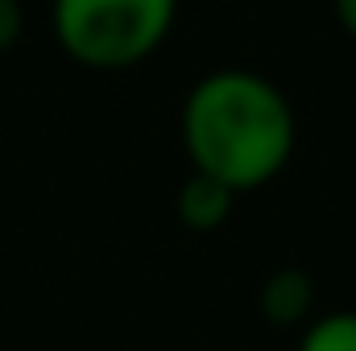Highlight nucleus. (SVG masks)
Returning a JSON list of instances; mask_svg holds the SVG:
<instances>
[{
  "instance_id": "1",
  "label": "nucleus",
  "mask_w": 356,
  "mask_h": 351,
  "mask_svg": "<svg viewBox=\"0 0 356 351\" xmlns=\"http://www.w3.org/2000/svg\"><path fill=\"white\" fill-rule=\"evenodd\" d=\"M182 149L199 174L224 186L257 190L286 170L294 153V108L257 71H211L186 91L178 116Z\"/></svg>"
},
{
  "instance_id": "2",
  "label": "nucleus",
  "mask_w": 356,
  "mask_h": 351,
  "mask_svg": "<svg viewBox=\"0 0 356 351\" xmlns=\"http://www.w3.org/2000/svg\"><path fill=\"white\" fill-rule=\"evenodd\" d=\"M178 0H54L58 46L91 71H129L170 33Z\"/></svg>"
},
{
  "instance_id": "3",
  "label": "nucleus",
  "mask_w": 356,
  "mask_h": 351,
  "mask_svg": "<svg viewBox=\"0 0 356 351\" xmlns=\"http://www.w3.org/2000/svg\"><path fill=\"white\" fill-rule=\"evenodd\" d=\"M311 306H315V281L298 264L273 268L257 289V310L269 327H298L307 323Z\"/></svg>"
},
{
  "instance_id": "4",
  "label": "nucleus",
  "mask_w": 356,
  "mask_h": 351,
  "mask_svg": "<svg viewBox=\"0 0 356 351\" xmlns=\"http://www.w3.org/2000/svg\"><path fill=\"white\" fill-rule=\"evenodd\" d=\"M232 203H236L232 186H224L220 178L195 170L178 190V223L186 232H216L232 215Z\"/></svg>"
},
{
  "instance_id": "5",
  "label": "nucleus",
  "mask_w": 356,
  "mask_h": 351,
  "mask_svg": "<svg viewBox=\"0 0 356 351\" xmlns=\"http://www.w3.org/2000/svg\"><path fill=\"white\" fill-rule=\"evenodd\" d=\"M298 351H356V310H336L302 331Z\"/></svg>"
},
{
  "instance_id": "6",
  "label": "nucleus",
  "mask_w": 356,
  "mask_h": 351,
  "mask_svg": "<svg viewBox=\"0 0 356 351\" xmlns=\"http://www.w3.org/2000/svg\"><path fill=\"white\" fill-rule=\"evenodd\" d=\"M25 29V12H21V0H0V54L17 46Z\"/></svg>"
},
{
  "instance_id": "7",
  "label": "nucleus",
  "mask_w": 356,
  "mask_h": 351,
  "mask_svg": "<svg viewBox=\"0 0 356 351\" xmlns=\"http://www.w3.org/2000/svg\"><path fill=\"white\" fill-rule=\"evenodd\" d=\"M336 4V21L344 25V33L356 37V0H332Z\"/></svg>"
}]
</instances>
